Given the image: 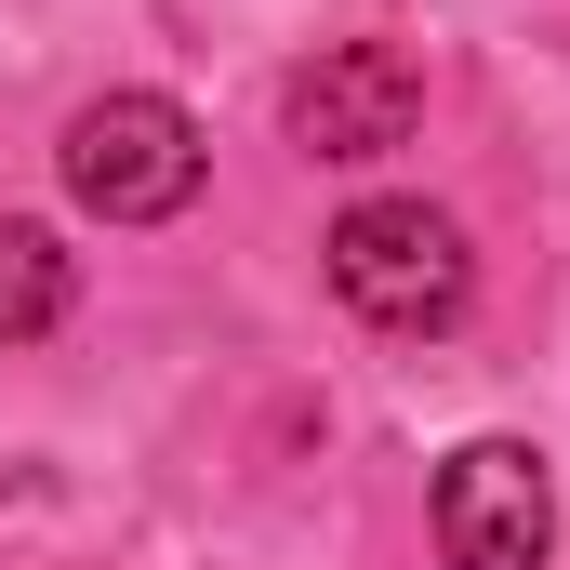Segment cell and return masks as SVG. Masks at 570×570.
Wrapping results in <instances>:
<instances>
[{
    "label": "cell",
    "instance_id": "cell-3",
    "mask_svg": "<svg viewBox=\"0 0 570 570\" xmlns=\"http://www.w3.org/2000/svg\"><path fill=\"white\" fill-rule=\"evenodd\" d=\"M558 544V478L531 438H464L438 464V558L451 570H544Z\"/></svg>",
    "mask_w": 570,
    "mask_h": 570
},
{
    "label": "cell",
    "instance_id": "cell-4",
    "mask_svg": "<svg viewBox=\"0 0 570 570\" xmlns=\"http://www.w3.org/2000/svg\"><path fill=\"white\" fill-rule=\"evenodd\" d=\"M279 120H292L305 159H385V146H412V120H425V67L399 40H332L318 67H292Z\"/></svg>",
    "mask_w": 570,
    "mask_h": 570
},
{
    "label": "cell",
    "instance_id": "cell-5",
    "mask_svg": "<svg viewBox=\"0 0 570 570\" xmlns=\"http://www.w3.org/2000/svg\"><path fill=\"white\" fill-rule=\"evenodd\" d=\"M67 292H80L67 239H53V226H27V213H0V345H40V332L67 318Z\"/></svg>",
    "mask_w": 570,
    "mask_h": 570
},
{
    "label": "cell",
    "instance_id": "cell-2",
    "mask_svg": "<svg viewBox=\"0 0 570 570\" xmlns=\"http://www.w3.org/2000/svg\"><path fill=\"white\" fill-rule=\"evenodd\" d=\"M67 199L80 213H107V226H159V213H186L199 199V120L173 107V94H94L80 120H67Z\"/></svg>",
    "mask_w": 570,
    "mask_h": 570
},
{
    "label": "cell",
    "instance_id": "cell-1",
    "mask_svg": "<svg viewBox=\"0 0 570 570\" xmlns=\"http://www.w3.org/2000/svg\"><path fill=\"white\" fill-rule=\"evenodd\" d=\"M318 266H332V292L372 318V332H451L464 318V226L451 213H425V199H358L332 239H318Z\"/></svg>",
    "mask_w": 570,
    "mask_h": 570
}]
</instances>
